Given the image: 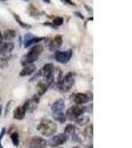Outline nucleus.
Masks as SVG:
<instances>
[{"mask_svg":"<svg viewBox=\"0 0 132 148\" xmlns=\"http://www.w3.org/2000/svg\"><path fill=\"white\" fill-rule=\"evenodd\" d=\"M43 1H45V2H46V3H50V2H51V1H50V0H43Z\"/></svg>","mask_w":132,"mask_h":148,"instance_id":"nucleus-29","label":"nucleus"},{"mask_svg":"<svg viewBox=\"0 0 132 148\" xmlns=\"http://www.w3.org/2000/svg\"><path fill=\"white\" fill-rule=\"evenodd\" d=\"M68 139L69 136L66 133H60V134L57 135H53L49 139V141H47V144L51 147H59L62 144H64V143L68 141Z\"/></svg>","mask_w":132,"mask_h":148,"instance_id":"nucleus-5","label":"nucleus"},{"mask_svg":"<svg viewBox=\"0 0 132 148\" xmlns=\"http://www.w3.org/2000/svg\"><path fill=\"white\" fill-rule=\"evenodd\" d=\"M88 121H90V118L86 116H81L76 120V123L80 126H85L86 125H88Z\"/></svg>","mask_w":132,"mask_h":148,"instance_id":"nucleus-18","label":"nucleus"},{"mask_svg":"<svg viewBox=\"0 0 132 148\" xmlns=\"http://www.w3.org/2000/svg\"><path fill=\"white\" fill-rule=\"evenodd\" d=\"M85 148H92V144H90L88 146H85Z\"/></svg>","mask_w":132,"mask_h":148,"instance_id":"nucleus-28","label":"nucleus"},{"mask_svg":"<svg viewBox=\"0 0 132 148\" xmlns=\"http://www.w3.org/2000/svg\"><path fill=\"white\" fill-rule=\"evenodd\" d=\"M72 148H81L80 146H74V147H72Z\"/></svg>","mask_w":132,"mask_h":148,"instance_id":"nucleus-32","label":"nucleus"},{"mask_svg":"<svg viewBox=\"0 0 132 148\" xmlns=\"http://www.w3.org/2000/svg\"><path fill=\"white\" fill-rule=\"evenodd\" d=\"M62 1H64L65 3H67V4H69V5H72V6H74L75 5V3H74L72 0H62Z\"/></svg>","mask_w":132,"mask_h":148,"instance_id":"nucleus-27","label":"nucleus"},{"mask_svg":"<svg viewBox=\"0 0 132 148\" xmlns=\"http://www.w3.org/2000/svg\"><path fill=\"white\" fill-rule=\"evenodd\" d=\"M2 40L3 39H2V36H1V37H0V45H1V42H2Z\"/></svg>","mask_w":132,"mask_h":148,"instance_id":"nucleus-31","label":"nucleus"},{"mask_svg":"<svg viewBox=\"0 0 132 148\" xmlns=\"http://www.w3.org/2000/svg\"><path fill=\"white\" fill-rule=\"evenodd\" d=\"M47 140L41 136H34L30 140L29 147L30 148H46Z\"/></svg>","mask_w":132,"mask_h":148,"instance_id":"nucleus-9","label":"nucleus"},{"mask_svg":"<svg viewBox=\"0 0 132 148\" xmlns=\"http://www.w3.org/2000/svg\"><path fill=\"white\" fill-rule=\"evenodd\" d=\"M72 51H57L55 54V59L60 63H66L71 59L72 57Z\"/></svg>","mask_w":132,"mask_h":148,"instance_id":"nucleus-10","label":"nucleus"},{"mask_svg":"<svg viewBox=\"0 0 132 148\" xmlns=\"http://www.w3.org/2000/svg\"><path fill=\"white\" fill-rule=\"evenodd\" d=\"M48 89V85L45 82H39L37 85V95L38 96H42L46 93Z\"/></svg>","mask_w":132,"mask_h":148,"instance_id":"nucleus-17","label":"nucleus"},{"mask_svg":"<svg viewBox=\"0 0 132 148\" xmlns=\"http://www.w3.org/2000/svg\"><path fill=\"white\" fill-rule=\"evenodd\" d=\"M4 133H5V128H3V130H1V132H0V148H3L1 145V139H2V137H3Z\"/></svg>","mask_w":132,"mask_h":148,"instance_id":"nucleus-26","label":"nucleus"},{"mask_svg":"<svg viewBox=\"0 0 132 148\" xmlns=\"http://www.w3.org/2000/svg\"><path fill=\"white\" fill-rule=\"evenodd\" d=\"M64 23V19L62 17H56L54 19V26L55 27H59V26L63 25Z\"/></svg>","mask_w":132,"mask_h":148,"instance_id":"nucleus-23","label":"nucleus"},{"mask_svg":"<svg viewBox=\"0 0 132 148\" xmlns=\"http://www.w3.org/2000/svg\"><path fill=\"white\" fill-rule=\"evenodd\" d=\"M63 45V37L61 35H58L53 39L52 42L50 44V51H55L57 49H59Z\"/></svg>","mask_w":132,"mask_h":148,"instance_id":"nucleus-12","label":"nucleus"},{"mask_svg":"<svg viewBox=\"0 0 132 148\" xmlns=\"http://www.w3.org/2000/svg\"><path fill=\"white\" fill-rule=\"evenodd\" d=\"M57 121H59V123H64L65 121H66L67 120V118H66V114H65L64 113L63 114H61L60 116H58L56 119H55Z\"/></svg>","mask_w":132,"mask_h":148,"instance_id":"nucleus-24","label":"nucleus"},{"mask_svg":"<svg viewBox=\"0 0 132 148\" xmlns=\"http://www.w3.org/2000/svg\"><path fill=\"white\" fill-rule=\"evenodd\" d=\"M1 112H2V106L0 105V114H1Z\"/></svg>","mask_w":132,"mask_h":148,"instance_id":"nucleus-30","label":"nucleus"},{"mask_svg":"<svg viewBox=\"0 0 132 148\" xmlns=\"http://www.w3.org/2000/svg\"><path fill=\"white\" fill-rule=\"evenodd\" d=\"M0 102H1V98H0ZM0 105H1V104H0Z\"/></svg>","mask_w":132,"mask_h":148,"instance_id":"nucleus-35","label":"nucleus"},{"mask_svg":"<svg viewBox=\"0 0 132 148\" xmlns=\"http://www.w3.org/2000/svg\"><path fill=\"white\" fill-rule=\"evenodd\" d=\"M39 102H40V96H38L37 94L34 97L31 98V99L27 100L25 102V104L23 105V108L25 110L26 113H33L37 109Z\"/></svg>","mask_w":132,"mask_h":148,"instance_id":"nucleus-7","label":"nucleus"},{"mask_svg":"<svg viewBox=\"0 0 132 148\" xmlns=\"http://www.w3.org/2000/svg\"><path fill=\"white\" fill-rule=\"evenodd\" d=\"M73 100L76 103V105H83L90 102L92 100V97H90L85 93H76L73 96Z\"/></svg>","mask_w":132,"mask_h":148,"instance_id":"nucleus-11","label":"nucleus"},{"mask_svg":"<svg viewBox=\"0 0 132 148\" xmlns=\"http://www.w3.org/2000/svg\"><path fill=\"white\" fill-rule=\"evenodd\" d=\"M64 110H65V101L63 99L57 100V101L52 105L53 118L56 119L58 116H60L61 114H63Z\"/></svg>","mask_w":132,"mask_h":148,"instance_id":"nucleus-8","label":"nucleus"},{"mask_svg":"<svg viewBox=\"0 0 132 148\" xmlns=\"http://www.w3.org/2000/svg\"><path fill=\"white\" fill-rule=\"evenodd\" d=\"M0 1H6V0H0Z\"/></svg>","mask_w":132,"mask_h":148,"instance_id":"nucleus-33","label":"nucleus"},{"mask_svg":"<svg viewBox=\"0 0 132 148\" xmlns=\"http://www.w3.org/2000/svg\"><path fill=\"white\" fill-rule=\"evenodd\" d=\"M16 36V33L14 30H7L5 31V33L3 34L2 39H4L5 40H11L12 39H14V37Z\"/></svg>","mask_w":132,"mask_h":148,"instance_id":"nucleus-19","label":"nucleus"},{"mask_svg":"<svg viewBox=\"0 0 132 148\" xmlns=\"http://www.w3.org/2000/svg\"><path fill=\"white\" fill-rule=\"evenodd\" d=\"M24 1H29V0H24Z\"/></svg>","mask_w":132,"mask_h":148,"instance_id":"nucleus-34","label":"nucleus"},{"mask_svg":"<svg viewBox=\"0 0 132 148\" xmlns=\"http://www.w3.org/2000/svg\"><path fill=\"white\" fill-rule=\"evenodd\" d=\"M14 49V45L12 42H5L0 47V59L7 61L11 56V52Z\"/></svg>","mask_w":132,"mask_h":148,"instance_id":"nucleus-6","label":"nucleus"},{"mask_svg":"<svg viewBox=\"0 0 132 148\" xmlns=\"http://www.w3.org/2000/svg\"><path fill=\"white\" fill-rule=\"evenodd\" d=\"M85 112V107H81V105H75V106L71 107L65 114H66V118L68 119V120L76 121V119H78L79 116H83Z\"/></svg>","mask_w":132,"mask_h":148,"instance_id":"nucleus-4","label":"nucleus"},{"mask_svg":"<svg viewBox=\"0 0 132 148\" xmlns=\"http://www.w3.org/2000/svg\"><path fill=\"white\" fill-rule=\"evenodd\" d=\"M25 114H26V112H25V110H24L23 106H19L14 110L13 116H14V119H15V120L22 121L23 119L25 118Z\"/></svg>","mask_w":132,"mask_h":148,"instance_id":"nucleus-14","label":"nucleus"},{"mask_svg":"<svg viewBox=\"0 0 132 148\" xmlns=\"http://www.w3.org/2000/svg\"><path fill=\"white\" fill-rule=\"evenodd\" d=\"M42 40H44V38H35L32 35H26L24 46H25V47H28L30 46H33V45H37Z\"/></svg>","mask_w":132,"mask_h":148,"instance_id":"nucleus-13","label":"nucleus"},{"mask_svg":"<svg viewBox=\"0 0 132 148\" xmlns=\"http://www.w3.org/2000/svg\"><path fill=\"white\" fill-rule=\"evenodd\" d=\"M42 51H43V47L41 46V45H34V46L30 49L28 53L21 59V64H22L23 66H25V65H28V64L33 63L34 61H36L39 58V56Z\"/></svg>","mask_w":132,"mask_h":148,"instance_id":"nucleus-2","label":"nucleus"},{"mask_svg":"<svg viewBox=\"0 0 132 148\" xmlns=\"http://www.w3.org/2000/svg\"><path fill=\"white\" fill-rule=\"evenodd\" d=\"M76 80V75L75 73L69 72L67 75H65L63 78L61 79L59 83L57 84L58 90L61 92H68L72 89V87L75 84Z\"/></svg>","mask_w":132,"mask_h":148,"instance_id":"nucleus-3","label":"nucleus"},{"mask_svg":"<svg viewBox=\"0 0 132 148\" xmlns=\"http://www.w3.org/2000/svg\"><path fill=\"white\" fill-rule=\"evenodd\" d=\"M38 131L44 136H53L58 130V125L55 121L47 120V119H43L39 123L37 126Z\"/></svg>","mask_w":132,"mask_h":148,"instance_id":"nucleus-1","label":"nucleus"},{"mask_svg":"<svg viewBox=\"0 0 132 148\" xmlns=\"http://www.w3.org/2000/svg\"><path fill=\"white\" fill-rule=\"evenodd\" d=\"M10 137H11V140H12V142H13V144L15 145V146H18L19 145V134H18V132H16V131L11 132Z\"/></svg>","mask_w":132,"mask_h":148,"instance_id":"nucleus-22","label":"nucleus"},{"mask_svg":"<svg viewBox=\"0 0 132 148\" xmlns=\"http://www.w3.org/2000/svg\"><path fill=\"white\" fill-rule=\"evenodd\" d=\"M36 70V66L35 64L31 63L28 64V65H25L24 68L21 70L20 72V76H27V75H31L32 73H34Z\"/></svg>","mask_w":132,"mask_h":148,"instance_id":"nucleus-16","label":"nucleus"},{"mask_svg":"<svg viewBox=\"0 0 132 148\" xmlns=\"http://www.w3.org/2000/svg\"><path fill=\"white\" fill-rule=\"evenodd\" d=\"M53 71H54V66H53V64L52 63H47L43 66L41 72H42V75L44 76L45 78H49L50 76L52 75Z\"/></svg>","mask_w":132,"mask_h":148,"instance_id":"nucleus-15","label":"nucleus"},{"mask_svg":"<svg viewBox=\"0 0 132 148\" xmlns=\"http://www.w3.org/2000/svg\"><path fill=\"white\" fill-rule=\"evenodd\" d=\"M76 130V127L74 125H68L66 126V128H65V132L68 136H71L72 134H73L74 132Z\"/></svg>","mask_w":132,"mask_h":148,"instance_id":"nucleus-21","label":"nucleus"},{"mask_svg":"<svg viewBox=\"0 0 132 148\" xmlns=\"http://www.w3.org/2000/svg\"><path fill=\"white\" fill-rule=\"evenodd\" d=\"M15 19L17 20V22H18L19 24H20V25L22 26L23 28H27V29H28V28H30V26H28V25H26V24H24V23L22 22V21H21L20 19L18 18V16H16V15H15Z\"/></svg>","mask_w":132,"mask_h":148,"instance_id":"nucleus-25","label":"nucleus"},{"mask_svg":"<svg viewBox=\"0 0 132 148\" xmlns=\"http://www.w3.org/2000/svg\"><path fill=\"white\" fill-rule=\"evenodd\" d=\"M92 125H85V131H83V135L85 137L88 138V139H92Z\"/></svg>","mask_w":132,"mask_h":148,"instance_id":"nucleus-20","label":"nucleus"}]
</instances>
